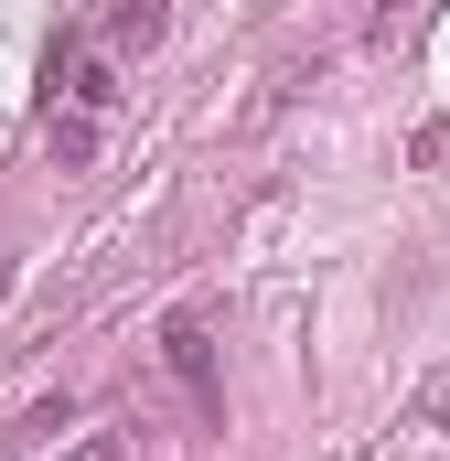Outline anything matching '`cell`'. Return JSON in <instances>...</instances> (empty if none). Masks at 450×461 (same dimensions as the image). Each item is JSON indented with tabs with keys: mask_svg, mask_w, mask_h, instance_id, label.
<instances>
[{
	"mask_svg": "<svg viewBox=\"0 0 450 461\" xmlns=\"http://www.w3.org/2000/svg\"><path fill=\"white\" fill-rule=\"evenodd\" d=\"M161 365L183 375V397H194V408H225V386H215V344H204V322H172V333H161Z\"/></svg>",
	"mask_w": 450,
	"mask_h": 461,
	"instance_id": "cell-1",
	"label": "cell"
},
{
	"mask_svg": "<svg viewBox=\"0 0 450 461\" xmlns=\"http://www.w3.org/2000/svg\"><path fill=\"white\" fill-rule=\"evenodd\" d=\"M118 54L97 43V54H65V108H86V118H118Z\"/></svg>",
	"mask_w": 450,
	"mask_h": 461,
	"instance_id": "cell-2",
	"label": "cell"
},
{
	"mask_svg": "<svg viewBox=\"0 0 450 461\" xmlns=\"http://www.w3.org/2000/svg\"><path fill=\"white\" fill-rule=\"evenodd\" d=\"M97 43H108V54H150V43H161V0H118Z\"/></svg>",
	"mask_w": 450,
	"mask_h": 461,
	"instance_id": "cell-3",
	"label": "cell"
},
{
	"mask_svg": "<svg viewBox=\"0 0 450 461\" xmlns=\"http://www.w3.org/2000/svg\"><path fill=\"white\" fill-rule=\"evenodd\" d=\"M97 129H108V118L65 108V118H54V129H43V140H54V161H65V172H86V161H97Z\"/></svg>",
	"mask_w": 450,
	"mask_h": 461,
	"instance_id": "cell-4",
	"label": "cell"
},
{
	"mask_svg": "<svg viewBox=\"0 0 450 461\" xmlns=\"http://www.w3.org/2000/svg\"><path fill=\"white\" fill-rule=\"evenodd\" d=\"M418 429H450V375H429V386H418Z\"/></svg>",
	"mask_w": 450,
	"mask_h": 461,
	"instance_id": "cell-5",
	"label": "cell"
},
{
	"mask_svg": "<svg viewBox=\"0 0 450 461\" xmlns=\"http://www.w3.org/2000/svg\"><path fill=\"white\" fill-rule=\"evenodd\" d=\"M65 461H118V429H97V440H76Z\"/></svg>",
	"mask_w": 450,
	"mask_h": 461,
	"instance_id": "cell-6",
	"label": "cell"
}]
</instances>
